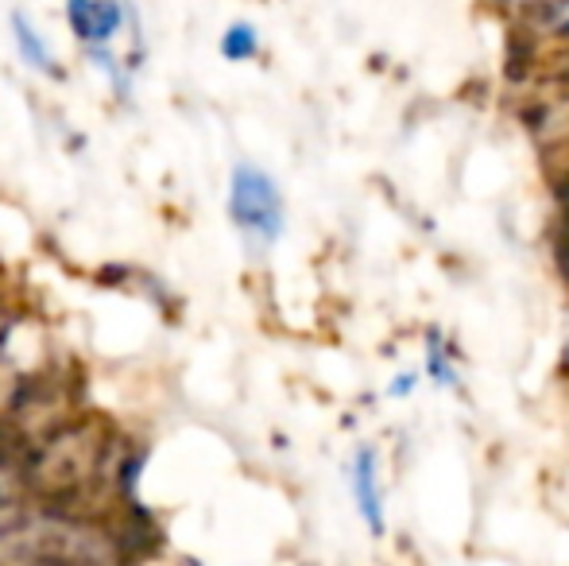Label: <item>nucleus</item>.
Returning a JSON list of instances; mask_svg holds the SVG:
<instances>
[{
	"label": "nucleus",
	"mask_w": 569,
	"mask_h": 566,
	"mask_svg": "<svg viewBox=\"0 0 569 566\" xmlns=\"http://www.w3.org/2000/svg\"><path fill=\"white\" fill-rule=\"evenodd\" d=\"M8 23H12V43H16V51H20V59L28 62L31 70H39V75H59V67H54V59H51V47H47V39L36 31V23L23 12H12Z\"/></svg>",
	"instance_id": "20e7f679"
},
{
	"label": "nucleus",
	"mask_w": 569,
	"mask_h": 566,
	"mask_svg": "<svg viewBox=\"0 0 569 566\" xmlns=\"http://www.w3.org/2000/svg\"><path fill=\"white\" fill-rule=\"evenodd\" d=\"M67 20L78 43L109 47L132 20V4L124 0H67Z\"/></svg>",
	"instance_id": "f03ea898"
},
{
	"label": "nucleus",
	"mask_w": 569,
	"mask_h": 566,
	"mask_svg": "<svg viewBox=\"0 0 569 566\" xmlns=\"http://www.w3.org/2000/svg\"><path fill=\"white\" fill-rule=\"evenodd\" d=\"M229 218L252 245L268 249L287 226V206L276 179L256 163H237L229 179Z\"/></svg>",
	"instance_id": "f257e3e1"
},
{
	"label": "nucleus",
	"mask_w": 569,
	"mask_h": 566,
	"mask_svg": "<svg viewBox=\"0 0 569 566\" xmlns=\"http://www.w3.org/2000/svg\"><path fill=\"white\" fill-rule=\"evenodd\" d=\"M260 51V36H256L252 23H229L226 36H221V54L229 62H248Z\"/></svg>",
	"instance_id": "39448f33"
},
{
	"label": "nucleus",
	"mask_w": 569,
	"mask_h": 566,
	"mask_svg": "<svg viewBox=\"0 0 569 566\" xmlns=\"http://www.w3.org/2000/svg\"><path fill=\"white\" fill-rule=\"evenodd\" d=\"M415 385H419V373H399V377L391 380V396H396V400H403V396L415 393Z\"/></svg>",
	"instance_id": "0eeeda50"
},
{
	"label": "nucleus",
	"mask_w": 569,
	"mask_h": 566,
	"mask_svg": "<svg viewBox=\"0 0 569 566\" xmlns=\"http://www.w3.org/2000/svg\"><path fill=\"white\" fill-rule=\"evenodd\" d=\"M427 373H430V380H435V385L461 388V377H457V369H453V357H450V349H446V341L438 338V334H430V338H427Z\"/></svg>",
	"instance_id": "423d86ee"
},
{
	"label": "nucleus",
	"mask_w": 569,
	"mask_h": 566,
	"mask_svg": "<svg viewBox=\"0 0 569 566\" xmlns=\"http://www.w3.org/2000/svg\"><path fill=\"white\" fill-rule=\"evenodd\" d=\"M349 489H352V500H357V513L365 520L368 536L380 539L388 520H383V489H380V461L368 446H360L349 461Z\"/></svg>",
	"instance_id": "7ed1b4c3"
}]
</instances>
